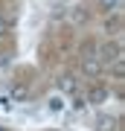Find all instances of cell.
Here are the masks:
<instances>
[{
	"label": "cell",
	"instance_id": "obj_1",
	"mask_svg": "<svg viewBox=\"0 0 125 131\" xmlns=\"http://www.w3.org/2000/svg\"><path fill=\"white\" fill-rule=\"evenodd\" d=\"M96 58L102 61V64H113V61L122 58V47L113 44V41H105V44H99V56Z\"/></svg>",
	"mask_w": 125,
	"mask_h": 131
},
{
	"label": "cell",
	"instance_id": "obj_2",
	"mask_svg": "<svg viewBox=\"0 0 125 131\" xmlns=\"http://www.w3.org/2000/svg\"><path fill=\"white\" fill-rule=\"evenodd\" d=\"M55 88H58V93H64V96H76L79 93V79H76L73 73H64V76L55 79Z\"/></svg>",
	"mask_w": 125,
	"mask_h": 131
},
{
	"label": "cell",
	"instance_id": "obj_3",
	"mask_svg": "<svg viewBox=\"0 0 125 131\" xmlns=\"http://www.w3.org/2000/svg\"><path fill=\"white\" fill-rule=\"evenodd\" d=\"M108 99H111L108 88H102V84H90V88H87V96H84V102H87V105H105Z\"/></svg>",
	"mask_w": 125,
	"mask_h": 131
},
{
	"label": "cell",
	"instance_id": "obj_4",
	"mask_svg": "<svg viewBox=\"0 0 125 131\" xmlns=\"http://www.w3.org/2000/svg\"><path fill=\"white\" fill-rule=\"evenodd\" d=\"M82 70H84V76H90V79H96L99 73H102V61H99L93 52H87V56L82 58Z\"/></svg>",
	"mask_w": 125,
	"mask_h": 131
},
{
	"label": "cell",
	"instance_id": "obj_5",
	"mask_svg": "<svg viewBox=\"0 0 125 131\" xmlns=\"http://www.w3.org/2000/svg\"><path fill=\"white\" fill-rule=\"evenodd\" d=\"M96 131H116V117H108V114H99L96 117Z\"/></svg>",
	"mask_w": 125,
	"mask_h": 131
},
{
	"label": "cell",
	"instance_id": "obj_6",
	"mask_svg": "<svg viewBox=\"0 0 125 131\" xmlns=\"http://www.w3.org/2000/svg\"><path fill=\"white\" fill-rule=\"evenodd\" d=\"M47 108H50V111L52 114H61V111H64V108H67V102H64V96H50V99H47Z\"/></svg>",
	"mask_w": 125,
	"mask_h": 131
},
{
	"label": "cell",
	"instance_id": "obj_7",
	"mask_svg": "<svg viewBox=\"0 0 125 131\" xmlns=\"http://www.w3.org/2000/svg\"><path fill=\"white\" fill-rule=\"evenodd\" d=\"M29 96V88H26V84H15V88H12V102H23V99H26Z\"/></svg>",
	"mask_w": 125,
	"mask_h": 131
},
{
	"label": "cell",
	"instance_id": "obj_8",
	"mask_svg": "<svg viewBox=\"0 0 125 131\" xmlns=\"http://www.w3.org/2000/svg\"><path fill=\"white\" fill-rule=\"evenodd\" d=\"M99 9L102 12H116L119 9V0H99Z\"/></svg>",
	"mask_w": 125,
	"mask_h": 131
},
{
	"label": "cell",
	"instance_id": "obj_9",
	"mask_svg": "<svg viewBox=\"0 0 125 131\" xmlns=\"http://www.w3.org/2000/svg\"><path fill=\"white\" fill-rule=\"evenodd\" d=\"M9 32H12V20L6 18V15H0V38H6Z\"/></svg>",
	"mask_w": 125,
	"mask_h": 131
},
{
	"label": "cell",
	"instance_id": "obj_10",
	"mask_svg": "<svg viewBox=\"0 0 125 131\" xmlns=\"http://www.w3.org/2000/svg\"><path fill=\"white\" fill-rule=\"evenodd\" d=\"M73 108H76V111H84V108H87L84 96H73Z\"/></svg>",
	"mask_w": 125,
	"mask_h": 131
},
{
	"label": "cell",
	"instance_id": "obj_11",
	"mask_svg": "<svg viewBox=\"0 0 125 131\" xmlns=\"http://www.w3.org/2000/svg\"><path fill=\"white\" fill-rule=\"evenodd\" d=\"M0 111H12V99L9 96H0Z\"/></svg>",
	"mask_w": 125,
	"mask_h": 131
},
{
	"label": "cell",
	"instance_id": "obj_12",
	"mask_svg": "<svg viewBox=\"0 0 125 131\" xmlns=\"http://www.w3.org/2000/svg\"><path fill=\"white\" fill-rule=\"evenodd\" d=\"M113 76H116V79H122V58L113 61Z\"/></svg>",
	"mask_w": 125,
	"mask_h": 131
}]
</instances>
